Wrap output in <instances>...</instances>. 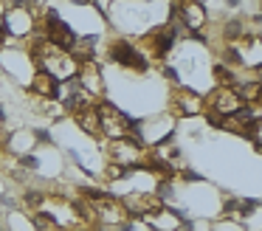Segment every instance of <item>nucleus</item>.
<instances>
[{"label":"nucleus","instance_id":"obj_13","mask_svg":"<svg viewBox=\"0 0 262 231\" xmlns=\"http://www.w3.org/2000/svg\"><path fill=\"white\" fill-rule=\"evenodd\" d=\"M31 93L37 96V99H46V101H54V99H59V88L62 85L59 82H54L51 76H46V73H37L34 71V76H31Z\"/></svg>","mask_w":262,"mask_h":231},{"label":"nucleus","instance_id":"obj_11","mask_svg":"<svg viewBox=\"0 0 262 231\" xmlns=\"http://www.w3.org/2000/svg\"><path fill=\"white\" fill-rule=\"evenodd\" d=\"M107 56L116 62L119 68H127V71H147L149 68V62L141 56V51L136 48V43H130V39H124V37H116L113 43L107 45Z\"/></svg>","mask_w":262,"mask_h":231},{"label":"nucleus","instance_id":"obj_12","mask_svg":"<svg viewBox=\"0 0 262 231\" xmlns=\"http://www.w3.org/2000/svg\"><path fill=\"white\" fill-rule=\"evenodd\" d=\"M175 9V20L186 28L189 34H200L209 28V11L203 3H194V0H181V3L172 6Z\"/></svg>","mask_w":262,"mask_h":231},{"label":"nucleus","instance_id":"obj_9","mask_svg":"<svg viewBox=\"0 0 262 231\" xmlns=\"http://www.w3.org/2000/svg\"><path fill=\"white\" fill-rule=\"evenodd\" d=\"M96 113H99V133H102V141L130 138L133 135V121L116 104H110L107 99L96 104Z\"/></svg>","mask_w":262,"mask_h":231},{"label":"nucleus","instance_id":"obj_15","mask_svg":"<svg viewBox=\"0 0 262 231\" xmlns=\"http://www.w3.org/2000/svg\"><path fill=\"white\" fill-rule=\"evenodd\" d=\"M9 43V34H6V28H3V23H0V48Z\"/></svg>","mask_w":262,"mask_h":231},{"label":"nucleus","instance_id":"obj_10","mask_svg":"<svg viewBox=\"0 0 262 231\" xmlns=\"http://www.w3.org/2000/svg\"><path fill=\"white\" fill-rule=\"evenodd\" d=\"M169 113L175 118H192V116H203V96L194 93L186 85H169V101H166Z\"/></svg>","mask_w":262,"mask_h":231},{"label":"nucleus","instance_id":"obj_1","mask_svg":"<svg viewBox=\"0 0 262 231\" xmlns=\"http://www.w3.org/2000/svg\"><path fill=\"white\" fill-rule=\"evenodd\" d=\"M17 208L34 231H104L79 189L59 183H31L20 192Z\"/></svg>","mask_w":262,"mask_h":231},{"label":"nucleus","instance_id":"obj_7","mask_svg":"<svg viewBox=\"0 0 262 231\" xmlns=\"http://www.w3.org/2000/svg\"><path fill=\"white\" fill-rule=\"evenodd\" d=\"M42 6H31V3H14L9 6V11H3L0 23L6 28L9 39H20V43H29L37 34V17H40Z\"/></svg>","mask_w":262,"mask_h":231},{"label":"nucleus","instance_id":"obj_6","mask_svg":"<svg viewBox=\"0 0 262 231\" xmlns=\"http://www.w3.org/2000/svg\"><path fill=\"white\" fill-rule=\"evenodd\" d=\"M102 152H104L107 166H119V169H133V166H147V163H152V152L144 150L133 135L130 138L104 141Z\"/></svg>","mask_w":262,"mask_h":231},{"label":"nucleus","instance_id":"obj_5","mask_svg":"<svg viewBox=\"0 0 262 231\" xmlns=\"http://www.w3.org/2000/svg\"><path fill=\"white\" fill-rule=\"evenodd\" d=\"M82 195H85V200L91 203V208L96 212L99 223H102L104 231L110 228H124L127 223H130V214H127V208L121 206L119 197H113L110 192H102V189H79Z\"/></svg>","mask_w":262,"mask_h":231},{"label":"nucleus","instance_id":"obj_14","mask_svg":"<svg viewBox=\"0 0 262 231\" xmlns=\"http://www.w3.org/2000/svg\"><path fill=\"white\" fill-rule=\"evenodd\" d=\"M96 104H99V101H96ZM96 104H88V107H82L79 113H74V121L79 124L82 133H88L91 138L102 141V133H99V113H96Z\"/></svg>","mask_w":262,"mask_h":231},{"label":"nucleus","instance_id":"obj_2","mask_svg":"<svg viewBox=\"0 0 262 231\" xmlns=\"http://www.w3.org/2000/svg\"><path fill=\"white\" fill-rule=\"evenodd\" d=\"M217 65L228 68L239 82H259L262 71V37L256 20L245 14H231L217 26L211 39Z\"/></svg>","mask_w":262,"mask_h":231},{"label":"nucleus","instance_id":"obj_16","mask_svg":"<svg viewBox=\"0 0 262 231\" xmlns=\"http://www.w3.org/2000/svg\"><path fill=\"white\" fill-rule=\"evenodd\" d=\"M0 231H12V228H9V220H6V214H3V212H0Z\"/></svg>","mask_w":262,"mask_h":231},{"label":"nucleus","instance_id":"obj_3","mask_svg":"<svg viewBox=\"0 0 262 231\" xmlns=\"http://www.w3.org/2000/svg\"><path fill=\"white\" fill-rule=\"evenodd\" d=\"M23 48H26L29 62L37 73H46V76H51L54 82H59V85H68L71 79L76 76L79 59H76L74 54H68V51L51 45L48 39H42L40 34H34L29 43H23Z\"/></svg>","mask_w":262,"mask_h":231},{"label":"nucleus","instance_id":"obj_8","mask_svg":"<svg viewBox=\"0 0 262 231\" xmlns=\"http://www.w3.org/2000/svg\"><path fill=\"white\" fill-rule=\"evenodd\" d=\"M175 43H178V26L175 23H164V26H155L152 31H147V37H141L136 43V48L141 51V56L147 62H152V59H166V54H169L172 48H175Z\"/></svg>","mask_w":262,"mask_h":231},{"label":"nucleus","instance_id":"obj_4","mask_svg":"<svg viewBox=\"0 0 262 231\" xmlns=\"http://www.w3.org/2000/svg\"><path fill=\"white\" fill-rule=\"evenodd\" d=\"M245 110H248V104H245V99L239 96L237 85H214L211 93L203 96V116H209L217 127H220L223 121L237 118L239 113H245Z\"/></svg>","mask_w":262,"mask_h":231}]
</instances>
